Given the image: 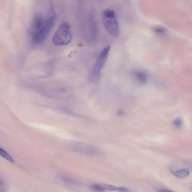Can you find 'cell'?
Here are the masks:
<instances>
[{
  "label": "cell",
  "instance_id": "cell-1",
  "mask_svg": "<svg viewBox=\"0 0 192 192\" xmlns=\"http://www.w3.org/2000/svg\"><path fill=\"white\" fill-rule=\"evenodd\" d=\"M56 18L55 12L53 10L50 11L48 18L45 19L40 29L31 35V42L33 45H38L46 39L54 27Z\"/></svg>",
  "mask_w": 192,
  "mask_h": 192
},
{
  "label": "cell",
  "instance_id": "cell-2",
  "mask_svg": "<svg viewBox=\"0 0 192 192\" xmlns=\"http://www.w3.org/2000/svg\"><path fill=\"white\" fill-rule=\"evenodd\" d=\"M111 48L110 46L105 47L99 55L88 75V80L90 82L97 84L100 82L101 70L106 62Z\"/></svg>",
  "mask_w": 192,
  "mask_h": 192
},
{
  "label": "cell",
  "instance_id": "cell-3",
  "mask_svg": "<svg viewBox=\"0 0 192 192\" xmlns=\"http://www.w3.org/2000/svg\"><path fill=\"white\" fill-rule=\"evenodd\" d=\"M103 22L107 31L111 35L115 37H118L119 29L117 17L113 9H107L102 14Z\"/></svg>",
  "mask_w": 192,
  "mask_h": 192
},
{
  "label": "cell",
  "instance_id": "cell-4",
  "mask_svg": "<svg viewBox=\"0 0 192 192\" xmlns=\"http://www.w3.org/2000/svg\"><path fill=\"white\" fill-rule=\"evenodd\" d=\"M72 34L70 25L64 22L58 27L53 37V42L58 45H68L72 40Z\"/></svg>",
  "mask_w": 192,
  "mask_h": 192
},
{
  "label": "cell",
  "instance_id": "cell-5",
  "mask_svg": "<svg viewBox=\"0 0 192 192\" xmlns=\"http://www.w3.org/2000/svg\"><path fill=\"white\" fill-rule=\"evenodd\" d=\"M91 189L94 191L102 192L106 190H116L117 187L108 184H94L91 186Z\"/></svg>",
  "mask_w": 192,
  "mask_h": 192
},
{
  "label": "cell",
  "instance_id": "cell-6",
  "mask_svg": "<svg viewBox=\"0 0 192 192\" xmlns=\"http://www.w3.org/2000/svg\"><path fill=\"white\" fill-rule=\"evenodd\" d=\"M77 151L88 154H96L98 153V150L94 147L86 145H80L75 147Z\"/></svg>",
  "mask_w": 192,
  "mask_h": 192
},
{
  "label": "cell",
  "instance_id": "cell-7",
  "mask_svg": "<svg viewBox=\"0 0 192 192\" xmlns=\"http://www.w3.org/2000/svg\"><path fill=\"white\" fill-rule=\"evenodd\" d=\"M135 76L137 81L141 84H144L147 82V76L144 72H137L135 73Z\"/></svg>",
  "mask_w": 192,
  "mask_h": 192
},
{
  "label": "cell",
  "instance_id": "cell-8",
  "mask_svg": "<svg viewBox=\"0 0 192 192\" xmlns=\"http://www.w3.org/2000/svg\"><path fill=\"white\" fill-rule=\"evenodd\" d=\"M176 177L179 178H184L187 177L190 174V171L186 168H183L178 170L174 173Z\"/></svg>",
  "mask_w": 192,
  "mask_h": 192
},
{
  "label": "cell",
  "instance_id": "cell-9",
  "mask_svg": "<svg viewBox=\"0 0 192 192\" xmlns=\"http://www.w3.org/2000/svg\"><path fill=\"white\" fill-rule=\"evenodd\" d=\"M0 155L11 163H14L15 162V160L12 156L4 149L1 148V147H0Z\"/></svg>",
  "mask_w": 192,
  "mask_h": 192
},
{
  "label": "cell",
  "instance_id": "cell-10",
  "mask_svg": "<svg viewBox=\"0 0 192 192\" xmlns=\"http://www.w3.org/2000/svg\"><path fill=\"white\" fill-rule=\"evenodd\" d=\"M173 124L174 127L177 128H181L183 126V122L180 118H177L173 121Z\"/></svg>",
  "mask_w": 192,
  "mask_h": 192
},
{
  "label": "cell",
  "instance_id": "cell-11",
  "mask_svg": "<svg viewBox=\"0 0 192 192\" xmlns=\"http://www.w3.org/2000/svg\"><path fill=\"white\" fill-rule=\"evenodd\" d=\"M154 31L158 34H163L165 32V30L164 28L160 27L154 28Z\"/></svg>",
  "mask_w": 192,
  "mask_h": 192
},
{
  "label": "cell",
  "instance_id": "cell-12",
  "mask_svg": "<svg viewBox=\"0 0 192 192\" xmlns=\"http://www.w3.org/2000/svg\"><path fill=\"white\" fill-rule=\"evenodd\" d=\"M118 190L119 191L122 192L130 191V190H129L128 189L124 187H119V188H118Z\"/></svg>",
  "mask_w": 192,
  "mask_h": 192
},
{
  "label": "cell",
  "instance_id": "cell-13",
  "mask_svg": "<svg viewBox=\"0 0 192 192\" xmlns=\"http://www.w3.org/2000/svg\"><path fill=\"white\" fill-rule=\"evenodd\" d=\"M158 191L160 192L171 191L170 190H168L167 189H159Z\"/></svg>",
  "mask_w": 192,
  "mask_h": 192
},
{
  "label": "cell",
  "instance_id": "cell-14",
  "mask_svg": "<svg viewBox=\"0 0 192 192\" xmlns=\"http://www.w3.org/2000/svg\"><path fill=\"white\" fill-rule=\"evenodd\" d=\"M119 114H123V112L122 111H120V112L119 113Z\"/></svg>",
  "mask_w": 192,
  "mask_h": 192
}]
</instances>
